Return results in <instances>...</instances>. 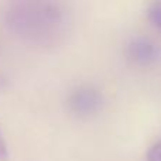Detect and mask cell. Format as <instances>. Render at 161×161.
<instances>
[{
  "instance_id": "cell-1",
  "label": "cell",
  "mask_w": 161,
  "mask_h": 161,
  "mask_svg": "<svg viewBox=\"0 0 161 161\" xmlns=\"http://www.w3.org/2000/svg\"><path fill=\"white\" fill-rule=\"evenodd\" d=\"M4 24L17 40L36 47L59 44L71 28L67 6L57 2H16L4 11Z\"/></svg>"
},
{
  "instance_id": "cell-2",
  "label": "cell",
  "mask_w": 161,
  "mask_h": 161,
  "mask_svg": "<svg viewBox=\"0 0 161 161\" xmlns=\"http://www.w3.org/2000/svg\"><path fill=\"white\" fill-rule=\"evenodd\" d=\"M67 105L74 116L80 119H89L102 112L105 106V96L96 86L85 83L71 91Z\"/></svg>"
},
{
  "instance_id": "cell-3",
  "label": "cell",
  "mask_w": 161,
  "mask_h": 161,
  "mask_svg": "<svg viewBox=\"0 0 161 161\" xmlns=\"http://www.w3.org/2000/svg\"><path fill=\"white\" fill-rule=\"evenodd\" d=\"M125 55L137 67H154L161 61V47L148 37L134 36L126 42Z\"/></svg>"
},
{
  "instance_id": "cell-4",
  "label": "cell",
  "mask_w": 161,
  "mask_h": 161,
  "mask_svg": "<svg viewBox=\"0 0 161 161\" xmlns=\"http://www.w3.org/2000/svg\"><path fill=\"white\" fill-rule=\"evenodd\" d=\"M148 21L154 25L158 31H161V2L151 3L147 8Z\"/></svg>"
},
{
  "instance_id": "cell-5",
  "label": "cell",
  "mask_w": 161,
  "mask_h": 161,
  "mask_svg": "<svg viewBox=\"0 0 161 161\" xmlns=\"http://www.w3.org/2000/svg\"><path fill=\"white\" fill-rule=\"evenodd\" d=\"M147 161H161V140L153 144L147 151Z\"/></svg>"
},
{
  "instance_id": "cell-6",
  "label": "cell",
  "mask_w": 161,
  "mask_h": 161,
  "mask_svg": "<svg viewBox=\"0 0 161 161\" xmlns=\"http://www.w3.org/2000/svg\"><path fill=\"white\" fill-rule=\"evenodd\" d=\"M4 157H7V146H6L2 133H0V158H4Z\"/></svg>"
}]
</instances>
